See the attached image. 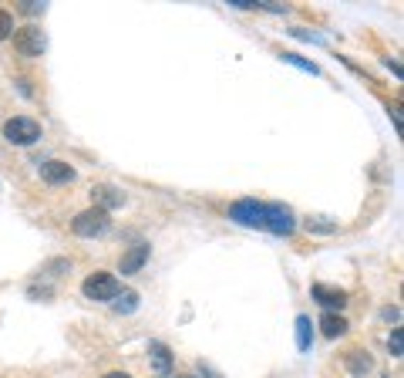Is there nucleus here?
Returning <instances> with one entry per match:
<instances>
[{"label": "nucleus", "mask_w": 404, "mask_h": 378, "mask_svg": "<svg viewBox=\"0 0 404 378\" xmlns=\"http://www.w3.org/2000/svg\"><path fill=\"white\" fill-rule=\"evenodd\" d=\"M108 226H112V213L91 206V209H81L75 220H71V233L81 236V240H95V236L108 233Z\"/></svg>", "instance_id": "1"}, {"label": "nucleus", "mask_w": 404, "mask_h": 378, "mask_svg": "<svg viewBox=\"0 0 404 378\" xmlns=\"http://www.w3.org/2000/svg\"><path fill=\"white\" fill-rule=\"evenodd\" d=\"M81 294H85L88 300H115L118 294H122V284H118V277L108 274V271H95V274L85 277Z\"/></svg>", "instance_id": "2"}, {"label": "nucleus", "mask_w": 404, "mask_h": 378, "mask_svg": "<svg viewBox=\"0 0 404 378\" xmlns=\"http://www.w3.org/2000/svg\"><path fill=\"white\" fill-rule=\"evenodd\" d=\"M4 139L11 145H34L41 142V125L27 115H14L4 122Z\"/></svg>", "instance_id": "3"}, {"label": "nucleus", "mask_w": 404, "mask_h": 378, "mask_svg": "<svg viewBox=\"0 0 404 378\" xmlns=\"http://www.w3.org/2000/svg\"><path fill=\"white\" fill-rule=\"evenodd\" d=\"M263 230L277 236H290L297 230V216H293L290 206H283V203H270L263 206Z\"/></svg>", "instance_id": "4"}, {"label": "nucleus", "mask_w": 404, "mask_h": 378, "mask_svg": "<svg viewBox=\"0 0 404 378\" xmlns=\"http://www.w3.org/2000/svg\"><path fill=\"white\" fill-rule=\"evenodd\" d=\"M14 48L21 54H27V58H38V54L48 51V38H44V31L34 24H27V27H14Z\"/></svg>", "instance_id": "5"}, {"label": "nucleus", "mask_w": 404, "mask_h": 378, "mask_svg": "<svg viewBox=\"0 0 404 378\" xmlns=\"http://www.w3.org/2000/svg\"><path fill=\"white\" fill-rule=\"evenodd\" d=\"M229 220L240 223V226H263V203L256 199H240L229 206Z\"/></svg>", "instance_id": "6"}, {"label": "nucleus", "mask_w": 404, "mask_h": 378, "mask_svg": "<svg viewBox=\"0 0 404 378\" xmlns=\"http://www.w3.org/2000/svg\"><path fill=\"white\" fill-rule=\"evenodd\" d=\"M38 172H41V179L51 183V186H64V183L75 179V169H71L68 162H61V159H48V162H41Z\"/></svg>", "instance_id": "7"}, {"label": "nucleus", "mask_w": 404, "mask_h": 378, "mask_svg": "<svg viewBox=\"0 0 404 378\" xmlns=\"http://www.w3.org/2000/svg\"><path fill=\"white\" fill-rule=\"evenodd\" d=\"M149 362H152V368H155V375L169 378V375H172V365H176V355L169 352V345H162V341H152V345H149Z\"/></svg>", "instance_id": "8"}, {"label": "nucleus", "mask_w": 404, "mask_h": 378, "mask_svg": "<svg viewBox=\"0 0 404 378\" xmlns=\"http://www.w3.org/2000/svg\"><path fill=\"white\" fill-rule=\"evenodd\" d=\"M314 300L317 304H324L327 311H344L347 308V294L344 290H337V287H327V284H314Z\"/></svg>", "instance_id": "9"}, {"label": "nucleus", "mask_w": 404, "mask_h": 378, "mask_svg": "<svg viewBox=\"0 0 404 378\" xmlns=\"http://www.w3.org/2000/svg\"><path fill=\"white\" fill-rule=\"evenodd\" d=\"M145 261H149V243H135V247H128L125 253H122V274H139L142 267H145Z\"/></svg>", "instance_id": "10"}, {"label": "nucleus", "mask_w": 404, "mask_h": 378, "mask_svg": "<svg viewBox=\"0 0 404 378\" xmlns=\"http://www.w3.org/2000/svg\"><path fill=\"white\" fill-rule=\"evenodd\" d=\"M91 203H95V209L112 213L115 206H122V203H125V196L118 193L115 186H95V189H91Z\"/></svg>", "instance_id": "11"}, {"label": "nucleus", "mask_w": 404, "mask_h": 378, "mask_svg": "<svg viewBox=\"0 0 404 378\" xmlns=\"http://www.w3.org/2000/svg\"><path fill=\"white\" fill-rule=\"evenodd\" d=\"M344 362H347V368H351L354 378H364L367 372L374 368V362H371V355H367V352H347V358H344Z\"/></svg>", "instance_id": "12"}, {"label": "nucleus", "mask_w": 404, "mask_h": 378, "mask_svg": "<svg viewBox=\"0 0 404 378\" xmlns=\"http://www.w3.org/2000/svg\"><path fill=\"white\" fill-rule=\"evenodd\" d=\"M320 331H324L327 338H341V335H347V321H344L341 314L327 311L324 317H320Z\"/></svg>", "instance_id": "13"}, {"label": "nucleus", "mask_w": 404, "mask_h": 378, "mask_svg": "<svg viewBox=\"0 0 404 378\" xmlns=\"http://www.w3.org/2000/svg\"><path fill=\"white\" fill-rule=\"evenodd\" d=\"M310 345H314V325H310L307 314H300V317H297V348H300V352H310Z\"/></svg>", "instance_id": "14"}, {"label": "nucleus", "mask_w": 404, "mask_h": 378, "mask_svg": "<svg viewBox=\"0 0 404 378\" xmlns=\"http://www.w3.org/2000/svg\"><path fill=\"white\" fill-rule=\"evenodd\" d=\"M135 308H139V294H135V290H125V294L115 298V311L118 314H132Z\"/></svg>", "instance_id": "15"}, {"label": "nucleus", "mask_w": 404, "mask_h": 378, "mask_svg": "<svg viewBox=\"0 0 404 378\" xmlns=\"http://www.w3.org/2000/svg\"><path fill=\"white\" fill-rule=\"evenodd\" d=\"M283 61L293 68H300V71H310V75H320V68L314 65V61H303L300 54H293V51H283Z\"/></svg>", "instance_id": "16"}, {"label": "nucleus", "mask_w": 404, "mask_h": 378, "mask_svg": "<svg viewBox=\"0 0 404 378\" xmlns=\"http://www.w3.org/2000/svg\"><path fill=\"white\" fill-rule=\"evenodd\" d=\"M307 230L310 233H337V223L324 220V216H314V220H307Z\"/></svg>", "instance_id": "17"}, {"label": "nucleus", "mask_w": 404, "mask_h": 378, "mask_svg": "<svg viewBox=\"0 0 404 378\" xmlns=\"http://www.w3.org/2000/svg\"><path fill=\"white\" fill-rule=\"evenodd\" d=\"M388 348H391L394 358H401V355H404V331H401V327H394V331H391V341H388Z\"/></svg>", "instance_id": "18"}, {"label": "nucleus", "mask_w": 404, "mask_h": 378, "mask_svg": "<svg viewBox=\"0 0 404 378\" xmlns=\"http://www.w3.org/2000/svg\"><path fill=\"white\" fill-rule=\"evenodd\" d=\"M14 34V17L7 11H0V41H7Z\"/></svg>", "instance_id": "19"}, {"label": "nucleus", "mask_w": 404, "mask_h": 378, "mask_svg": "<svg viewBox=\"0 0 404 378\" xmlns=\"http://www.w3.org/2000/svg\"><path fill=\"white\" fill-rule=\"evenodd\" d=\"M101 378H132V375H125V372H108V375H101Z\"/></svg>", "instance_id": "20"}, {"label": "nucleus", "mask_w": 404, "mask_h": 378, "mask_svg": "<svg viewBox=\"0 0 404 378\" xmlns=\"http://www.w3.org/2000/svg\"><path fill=\"white\" fill-rule=\"evenodd\" d=\"M186 378H189V375H186Z\"/></svg>", "instance_id": "21"}]
</instances>
